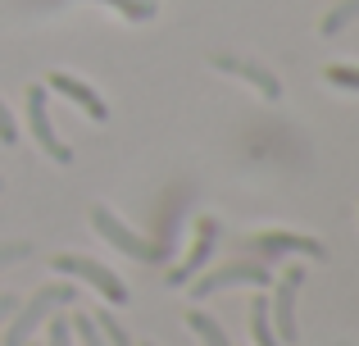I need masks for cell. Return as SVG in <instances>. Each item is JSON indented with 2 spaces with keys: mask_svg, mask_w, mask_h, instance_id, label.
Here are the masks:
<instances>
[{
  "mask_svg": "<svg viewBox=\"0 0 359 346\" xmlns=\"http://www.w3.org/2000/svg\"><path fill=\"white\" fill-rule=\"evenodd\" d=\"M87 219H91V228H96V232H100V237H105L114 251H123V255H132V260H141V265H159V260L168 255L164 241H146L141 232H132L114 210H105V205H91Z\"/></svg>",
  "mask_w": 359,
  "mask_h": 346,
  "instance_id": "cell-1",
  "label": "cell"
},
{
  "mask_svg": "<svg viewBox=\"0 0 359 346\" xmlns=\"http://www.w3.org/2000/svg\"><path fill=\"white\" fill-rule=\"evenodd\" d=\"M27 133H32V142L41 146V155L50 164H73V146L50 124V91L46 87H27Z\"/></svg>",
  "mask_w": 359,
  "mask_h": 346,
  "instance_id": "cell-2",
  "label": "cell"
},
{
  "mask_svg": "<svg viewBox=\"0 0 359 346\" xmlns=\"http://www.w3.org/2000/svg\"><path fill=\"white\" fill-rule=\"evenodd\" d=\"M78 301V292H73V283H46L41 292L27 301V310H18V319L9 324V333H5V346H23L27 338L36 333V324L46 319V314L55 310V305H73Z\"/></svg>",
  "mask_w": 359,
  "mask_h": 346,
  "instance_id": "cell-3",
  "label": "cell"
},
{
  "mask_svg": "<svg viewBox=\"0 0 359 346\" xmlns=\"http://www.w3.org/2000/svg\"><path fill=\"white\" fill-rule=\"evenodd\" d=\"M50 265H55V274H73L78 283L96 287L109 305H128V287H123L118 274H114V269H105L100 260H91V255H55Z\"/></svg>",
  "mask_w": 359,
  "mask_h": 346,
  "instance_id": "cell-4",
  "label": "cell"
},
{
  "mask_svg": "<svg viewBox=\"0 0 359 346\" xmlns=\"http://www.w3.org/2000/svg\"><path fill=\"white\" fill-rule=\"evenodd\" d=\"M241 283L269 287V283H273L269 265H264V260H232V265L214 269V274H205V278H191V296H196V301H205V296L223 292V287H241Z\"/></svg>",
  "mask_w": 359,
  "mask_h": 346,
  "instance_id": "cell-5",
  "label": "cell"
},
{
  "mask_svg": "<svg viewBox=\"0 0 359 346\" xmlns=\"http://www.w3.org/2000/svg\"><path fill=\"white\" fill-rule=\"evenodd\" d=\"M300 287H305V265H287L282 269V278H278V287H273V301H269V314H273V324H278V342H296V296H300Z\"/></svg>",
  "mask_w": 359,
  "mask_h": 346,
  "instance_id": "cell-6",
  "label": "cell"
},
{
  "mask_svg": "<svg viewBox=\"0 0 359 346\" xmlns=\"http://www.w3.org/2000/svg\"><path fill=\"white\" fill-rule=\"evenodd\" d=\"M241 251H255V255H287V251H296V255H318V260L327 255L318 237H305V232H287V228L250 232V237H241Z\"/></svg>",
  "mask_w": 359,
  "mask_h": 346,
  "instance_id": "cell-7",
  "label": "cell"
},
{
  "mask_svg": "<svg viewBox=\"0 0 359 346\" xmlns=\"http://www.w3.org/2000/svg\"><path fill=\"white\" fill-rule=\"evenodd\" d=\"M214 246H219V219H210V214H205V219H196V241H191V251H187V260L168 269L164 283H168V287H187V283H191V278L205 269V260H210Z\"/></svg>",
  "mask_w": 359,
  "mask_h": 346,
  "instance_id": "cell-8",
  "label": "cell"
},
{
  "mask_svg": "<svg viewBox=\"0 0 359 346\" xmlns=\"http://www.w3.org/2000/svg\"><path fill=\"white\" fill-rule=\"evenodd\" d=\"M210 64L219 73H228V78H241L245 87H255L264 100H282V78L273 69H264V64L241 60V55H210Z\"/></svg>",
  "mask_w": 359,
  "mask_h": 346,
  "instance_id": "cell-9",
  "label": "cell"
},
{
  "mask_svg": "<svg viewBox=\"0 0 359 346\" xmlns=\"http://www.w3.org/2000/svg\"><path fill=\"white\" fill-rule=\"evenodd\" d=\"M46 91H60L64 100H73V105L82 109L87 119H96V124H105L109 119V105H105V96H100L91 82H82L78 73H64V69H55L50 78H46Z\"/></svg>",
  "mask_w": 359,
  "mask_h": 346,
  "instance_id": "cell-10",
  "label": "cell"
},
{
  "mask_svg": "<svg viewBox=\"0 0 359 346\" xmlns=\"http://www.w3.org/2000/svg\"><path fill=\"white\" fill-rule=\"evenodd\" d=\"M250 338H255V346H282L278 333H273V314H269V301H264V296L250 301Z\"/></svg>",
  "mask_w": 359,
  "mask_h": 346,
  "instance_id": "cell-11",
  "label": "cell"
},
{
  "mask_svg": "<svg viewBox=\"0 0 359 346\" xmlns=\"http://www.w3.org/2000/svg\"><path fill=\"white\" fill-rule=\"evenodd\" d=\"M355 18H359V0H337V5L327 9V18L318 23V36H341Z\"/></svg>",
  "mask_w": 359,
  "mask_h": 346,
  "instance_id": "cell-12",
  "label": "cell"
},
{
  "mask_svg": "<svg viewBox=\"0 0 359 346\" xmlns=\"http://www.w3.org/2000/svg\"><path fill=\"white\" fill-rule=\"evenodd\" d=\"M187 328H191L205 346H232V342H228V333L219 328V319H210L205 310H191V314H187Z\"/></svg>",
  "mask_w": 359,
  "mask_h": 346,
  "instance_id": "cell-13",
  "label": "cell"
},
{
  "mask_svg": "<svg viewBox=\"0 0 359 346\" xmlns=\"http://www.w3.org/2000/svg\"><path fill=\"white\" fill-rule=\"evenodd\" d=\"M91 324L100 328V342H105V346H132L128 328H123V324H118V319H114L109 310H96V314H91Z\"/></svg>",
  "mask_w": 359,
  "mask_h": 346,
  "instance_id": "cell-14",
  "label": "cell"
},
{
  "mask_svg": "<svg viewBox=\"0 0 359 346\" xmlns=\"http://www.w3.org/2000/svg\"><path fill=\"white\" fill-rule=\"evenodd\" d=\"M100 5L118 9L128 23H146V18H155V0H100Z\"/></svg>",
  "mask_w": 359,
  "mask_h": 346,
  "instance_id": "cell-15",
  "label": "cell"
},
{
  "mask_svg": "<svg viewBox=\"0 0 359 346\" xmlns=\"http://www.w3.org/2000/svg\"><path fill=\"white\" fill-rule=\"evenodd\" d=\"M323 78L332 82V87H341V91H359V64H327Z\"/></svg>",
  "mask_w": 359,
  "mask_h": 346,
  "instance_id": "cell-16",
  "label": "cell"
},
{
  "mask_svg": "<svg viewBox=\"0 0 359 346\" xmlns=\"http://www.w3.org/2000/svg\"><path fill=\"white\" fill-rule=\"evenodd\" d=\"M0 146H18V124H14L5 100H0Z\"/></svg>",
  "mask_w": 359,
  "mask_h": 346,
  "instance_id": "cell-17",
  "label": "cell"
},
{
  "mask_svg": "<svg viewBox=\"0 0 359 346\" xmlns=\"http://www.w3.org/2000/svg\"><path fill=\"white\" fill-rule=\"evenodd\" d=\"M69 328L78 333V338L87 342V346H105V342H100V333H96V324H91L87 314H78V319H69Z\"/></svg>",
  "mask_w": 359,
  "mask_h": 346,
  "instance_id": "cell-18",
  "label": "cell"
},
{
  "mask_svg": "<svg viewBox=\"0 0 359 346\" xmlns=\"http://www.w3.org/2000/svg\"><path fill=\"white\" fill-rule=\"evenodd\" d=\"M32 255V246H27V241H5V246H0V269L5 265H18V260H27Z\"/></svg>",
  "mask_w": 359,
  "mask_h": 346,
  "instance_id": "cell-19",
  "label": "cell"
},
{
  "mask_svg": "<svg viewBox=\"0 0 359 346\" xmlns=\"http://www.w3.org/2000/svg\"><path fill=\"white\" fill-rule=\"evenodd\" d=\"M46 346H73V328H69L64 314H55V319H50V342H46Z\"/></svg>",
  "mask_w": 359,
  "mask_h": 346,
  "instance_id": "cell-20",
  "label": "cell"
},
{
  "mask_svg": "<svg viewBox=\"0 0 359 346\" xmlns=\"http://www.w3.org/2000/svg\"><path fill=\"white\" fill-rule=\"evenodd\" d=\"M14 305H18V301H14V296H0V324H5V319H9V314H14Z\"/></svg>",
  "mask_w": 359,
  "mask_h": 346,
  "instance_id": "cell-21",
  "label": "cell"
},
{
  "mask_svg": "<svg viewBox=\"0 0 359 346\" xmlns=\"http://www.w3.org/2000/svg\"><path fill=\"white\" fill-rule=\"evenodd\" d=\"M141 346H155V342H141Z\"/></svg>",
  "mask_w": 359,
  "mask_h": 346,
  "instance_id": "cell-22",
  "label": "cell"
}]
</instances>
